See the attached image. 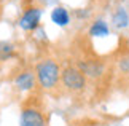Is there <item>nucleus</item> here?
Listing matches in <instances>:
<instances>
[{"label":"nucleus","instance_id":"obj_5","mask_svg":"<svg viewBox=\"0 0 129 126\" xmlns=\"http://www.w3.org/2000/svg\"><path fill=\"white\" fill-rule=\"evenodd\" d=\"M14 83H16V86L19 89H22V91H29V89L34 88V85H35V77H34L32 72H29V70H26V72L19 73L16 80H14Z\"/></svg>","mask_w":129,"mask_h":126},{"label":"nucleus","instance_id":"obj_10","mask_svg":"<svg viewBox=\"0 0 129 126\" xmlns=\"http://www.w3.org/2000/svg\"><path fill=\"white\" fill-rule=\"evenodd\" d=\"M13 56V45L7 42H0V61H7Z\"/></svg>","mask_w":129,"mask_h":126},{"label":"nucleus","instance_id":"obj_7","mask_svg":"<svg viewBox=\"0 0 129 126\" xmlns=\"http://www.w3.org/2000/svg\"><path fill=\"white\" fill-rule=\"evenodd\" d=\"M51 19H53V22L56 24V26L64 27V26H67V24H69L70 16H69V11H67L66 8L56 7V8L53 10V13H51Z\"/></svg>","mask_w":129,"mask_h":126},{"label":"nucleus","instance_id":"obj_9","mask_svg":"<svg viewBox=\"0 0 129 126\" xmlns=\"http://www.w3.org/2000/svg\"><path fill=\"white\" fill-rule=\"evenodd\" d=\"M108 26L105 21H102V19H97L96 22H92L91 29H89V35H92V37H107L108 35Z\"/></svg>","mask_w":129,"mask_h":126},{"label":"nucleus","instance_id":"obj_8","mask_svg":"<svg viewBox=\"0 0 129 126\" xmlns=\"http://www.w3.org/2000/svg\"><path fill=\"white\" fill-rule=\"evenodd\" d=\"M112 22L116 29H124L129 26V14L124 8H118L112 18Z\"/></svg>","mask_w":129,"mask_h":126},{"label":"nucleus","instance_id":"obj_11","mask_svg":"<svg viewBox=\"0 0 129 126\" xmlns=\"http://www.w3.org/2000/svg\"><path fill=\"white\" fill-rule=\"evenodd\" d=\"M42 3H45V5H51V3H56L57 0H40Z\"/></svg>","mask_w":129,"mask_h":126},{"label":"nucleus","instance_id":"obj_4","mask_svg":"<svg viewBox=\"0 0 129 126\" xmlns=\"http://www.w3.org/2000/svg\"><path fill=\"white\" fill-rule=\"evenodd\" d=\"M40 18H42V10L34 7V8H29L26 10V13L21 16L19 19V26L24 31H35L40 24Z\"/></svg>","mask_w":129,"mask_h":126},{"label":"nucleus","instance_id":"obj_6","mask_svg":"<svg viewBox=\"0 0 129 126\" xmlns=\"http://www.w3.org/2000/svg\"><path fill=\"white\" fill-rule=\"evenodd\" d=\"M80 70L85 75H89V77H101L104 72V67L101 62L96 61H88V62H81L80 64Z\"/></svg>","mask_w":129,"mask_h":126},{"label":"nucleus","instance_id":"obj_1","mask_svg":"<svg viewBox=\"0 0 129 126\" xmlns=\"http://www.w3.org/2000/svg\"><path fill=\"white\" fill-rule=\"evenodd\" d=\"M61 73L62 72L59 69V65L54 61H51V59H45V61L38 62L35 67L37 80L40 83V86L45 89H51L56 86V83L61 78Z\"/></svg>","mask_w":129,"mask_h":126},{"label":"nucleus","instance_id":"obj_3","mask_svg":"<svg viewBox=\"0 0 129 126\" xmlns=\"http://www.w3.org/2000/svg\"><path fill=\"white\" fill-rule=\"evenodd\" d=\"M21 126H46L43 113L37 107H24L21 112Z\"/></svg>","mask_w":129,"mask_h":126},{"label":"nucleus","instance_id":"obj_2","mask_svg":"<svg viewBox=\"0 0 129 126\" xmlns=\"http://www.w3.org/2000/svg\"><path fill=\"white\" fill-rule=\"evenodd\" d=\"M61 80L64 86L69 88L70 91H81L86 86V75L77 67H67L62 70Z\"/></svg>","mask_w":129,"mask_h":126}]
</instances>
